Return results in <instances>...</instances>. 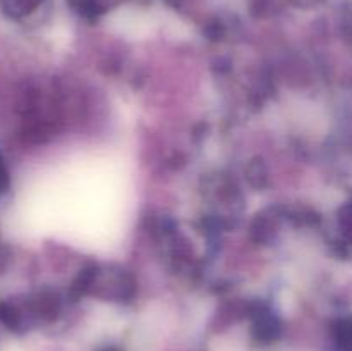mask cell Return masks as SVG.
I'll return each instance as SVG.
<instances>
[{
  "label": "cell",
  "instance_id": "cell-1",
  "mask_svg": "<svg viewBox=\"0 0 352 351\" xmlns=\"http://www.w3.org/2000/svg\"><path fill=\"white\" fill-rule=\"evenodd\" d=\"M9 186V171H7V165L3 162V158L0 157V195L7 189Z\"/></svg>",
  "mask_w": 352,
  "mask_h": 351
}]
</instances>
